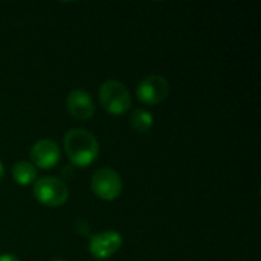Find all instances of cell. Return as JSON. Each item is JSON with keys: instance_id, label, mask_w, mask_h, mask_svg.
<instances>
[{"instance_id": "obj_1", "label": "cell", "mask_w": 261, "mask_h": 261, "mask_svg": "<svg viewBox=\"0 0 261 261\" xmlns=\"http://www.w3.org/2000/svg\"><path fill=\"white\" fill-rule=\"evenodd\" d=\"M63 145L69 161L76 167H89L99 156V142L86 128L69 130L64 135Z\"/></svg>"}, {"instance_id": "obj_2", "label": "cell", "mask_w": 261, "mask_h": 261, "mask_svg": "<svg viewBox=\"0 0 261 261\" xmlns=\"http://www.w3.org/2000/svg\"><path fill=\"white\" fill-rule=\"evenodd\" d=\"M99 102L102 109L115 116L127 113L132 107V98L127 87L116 80H107L101 84L98 92Z\"/></svg>"}, {"instance_id": "obj_3", "label": "cell", "mask_w": 261, "mask_h": 261, "mask_svg": "<svg viewBox=\"0 0 261 261\" xmlns=\"http://www.w3.org/2000/svg\"><path fill=\"white\" fill-rule=\"evenodd\" d=\"M34 196L41 205L57 208L67 202L69 188L64 180L54 176H44L34 182Z\"/></svg>"}, {"instance_id": "obj_4", "label": "cell", "mask_w": 261, "mask_h": 261, "mask_svg": "<svg viewBox=\"0 0 261 261\" xmlns=\"http://www.w3.org/2000/svg\"><path fill=\"white\" fill-rule=\"evenodd\" d=\"M90 187L93 194L106 202L116 200L122 193V179L112 168H101L93 173Z\"/></svg>"}, {"instance_id": "obj_5", "label": "cell", "mask_w": 261, "mask_h": 261, "mask_svg": "<svg viewBox=\"0 0 261 261\" xmlns=\"http://www.w3.org/2000/svg\"><path fill=\"white\" fill-rule=\"evenodd\" d=\"M170 93V84L167 78L162 75H148L144 80L139 81L136 87V96L142 104L147 106H156L165 101V98Z\"/></svg>"}, {"instance_id": "obj_6", "label": "cell", "mask_w": 261, "mask_h": 261, "mask_svg": "<svg viewBox=\"0 0 261 261\" xmlns=\"http://www.w3.org/2000/svg\"><path fill=\"white\" fill-rule=\"evenodd\" d=\"M122 246V236L118 231L109 229L98 232L89 240V252L98 260H107Z\"/></svg>"}, {"instance_id": "obj_7", "label": "cell", "mask_w": 261, "mask_h": 261, "mask_svg": "<svg viewBox=\"0 0 261 261\" xmlns=\"http://www.w3.org/2000/svg\"><path fill=\"white\" fill-rule=\"evenodd\" d=\"M29 158H31V164L35 168L49 170L60 162L61 151L57 142H54L52 139H40L32 145L29 151Z\"/></svg>"}, {"instance_id": "obj_8", "label": "cell", "mask_w": 261, "mask_h": 261, "mask_svg": "<svg viewBox=\"0 0 261 261\" xmlns=\"http://www.w3.org/2000/svg\"><path fill=\"white\" fill-rule=\"evenodd\" d=\"M66 107L72 118L78 121H87L95 113V104L92 96L83 89H73L66 98Z\"/></svg>"}, {"instance_id": "obj_9", "label": "cell", "mask_w": 261, "mask_h": 261, "mask_svg": "<svg viewBox=\"0 0 261 261\" xmlns=\"http://www.w3.org/2000/svg\"><path fill=\"white\" fill-rule=\"evenodd\" d=\"M12 179L21 187H28L37 180V168L28 161H20L12 167Z\"/></svg>"}, {"instance_id": "obj_10", "label": "cell", "mask_w": 261, "mask_h": 261, "mask_svg": "<svg viewBox=\"0 0 261 261\" xmlns=\"http://www.w3.org/2000/svg\"><path fill=\"white\" fill-rule=\"evenodd\" d=\"M154 118L144 109H136L130 115V125L136 133H147L153 127Z\"/></svg>"}, {"instance_id": "obj_11", "label": "cell", "mask_w": 261, "mask_h": 261, "mask_svg": "<svg viewBox=\"0 0 261 261\" xmlns=\"http://www.w3.org/2000/svg\"><path fill=\"white\" fill-rule=\"evenodd\" d=\"M0 261H20L15 255H12V254H2L0 255Z\"/></svg>"}, {"instance_id": "obj_12", "label": "cell", "mask_w": 261, "mask_h": 261, "mask_svg": "<svg viewBox=\"0 0 261 261\" xmlns=\"http://www.w3.org/2000/svg\"><path fill=\"white\" fill-rule=\"evenodd\" d=\"M3 174H5V168H3V165H2V162H0V179L3 177Z\"/></svg>"}, {"instance_id": "obj_13", "label": "cell", "mask_w": 261, "mask_h": 261, "mask_svg": "<svg viewBox=\"0 0 261 261\" xmlns=\"http://www.w3.org/2000/svg\"><path fill=\"white\" fill-rule=\"evenodd\" d=\"M54 261H66V260H63V258H58V260H54Z\"/></svg>"}]
</instances>
